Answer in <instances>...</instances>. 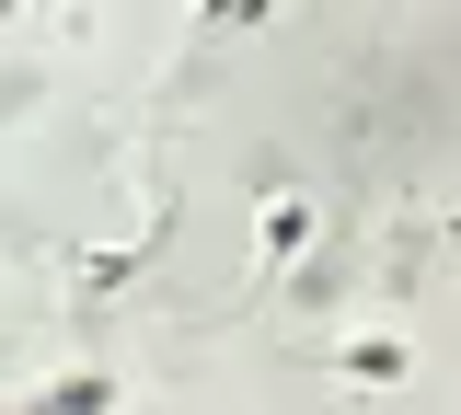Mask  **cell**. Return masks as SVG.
I'll use <instances>...</instances> for the list:
<instances>
[{
    "instance_id": "3957f363",
    "label": "cell",
    "mask_w": 461,
    "mask_h": 415,
    "mask_svg": "<svg viewBox=\"0 0 461 415\" xmlns=\"http://www.w3.org/2000/svg\"><path fill=\"white\" fill-rule=\"evenodd\" d=\"M346 369H357V381H403V347H393V335H357Z\"/></svg>"
},
{
    "instance_id": "7a4b0ae2",
    "label": "cell",
    "mask_w": 461,
    "mask_h": 415,
    "mask_svg": "<svg viewBox=\"0 0 461 415\" xmlns=\"http://www.w3.org/2000/svg\"><path fill=\"white\" fill-rule=\"evenodd\" d=\"M300 242H312V196H277V220H266V254H277V266H288Z\"/></svg>"
},
{
    "instance_id": "6da1fadb",
    "label": "cell",
    "mask_w": 461,
    "mask_h": 415,
    "mask_svg": "<svg viewBox=\"0 0 461 415\" xmlns=\"http://www.w3.org/2000/svg\"><path fill=\"white\" fill-rule=\"evenodd\" d=\"M104 404H115V381H93V369H69V381H58V392H35L23 415H104Z\"/></svg>"
}]
</instances>
